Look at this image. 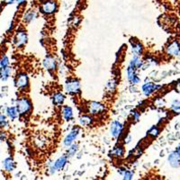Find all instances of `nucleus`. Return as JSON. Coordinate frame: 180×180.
I'll use <instances>...</instances> for the list:
<instances>
[{
	"label": "nucleus",
	"mask_w": 180,
	"mask_h": 180,
	"mask_svg": "<svg viewBox=\"0 0 180 180\" xmlns=\"http://www.w3.org/2000/svg\"><path fill=\"white\" fill-rule=\"evenodd\" d=\"M79 124L81 126H84V127H88V126H91L93 123H94V118L91 116V115H88V114H84L82 116L79 117Z\"/></svg>",
	"instance_id": "nucleus-18"
},
{
	"label": "nucleus",
	"mask_w": 180,
	"mask_h": 180,
	"mask_svg": "<svg viewBox=\"0 0 180 180\" xmlns=\"http://www.w3.org/2000/svg\"><path fill=\"white\" fill-rule=\"evenodd\" d=\"M176 151H177L178 152V154L180 155V144L178 145V148H177V150H176Z\"/></svg>",
	"instance_id": "nucleus-38"
},
{
	"label": "nucleus",
	"mask_w": 180,
	"mask_h": 180,
	"mask_svg": "<svg viewBox=\"0 0 180 180\" xmlns=\"http://www.w3.org/2000/svg\"><path fill=\"white\" fill-rule=\"evenodd\" d=\"M15 87L20 90V91H25L29 88V79L28 76L25 73H21L19 74L14 81Z\"/></svg>",
	"instance_id": "nucleus-3"
},
{
	"label": "nucleus",
	"mask_w": 180,
	"mask_h": 180,
	"mask_svg": "<svg viewBox=\"0 0 180 180\" xmlns=\"http://www.w3.org/2000/svg\"><path fill=\"white\" fill-rule=\"evenodd\" d=\"M131 44H132V51L133 55L141 57L143 53L142 44L138 41H132V39L131 40Z\"/></svg>",
	"instance_id": "nucleus-15"
},
{
	"label": "nucleus",
	"mask_w": 180,
	"mask_h": 180,
	"mask_svg": "<svg viewBox=\"0 0 180 180\" xmlns=\"http://www.w3.org/2000/svg\"><path fill=\"white\" fill-rule=\"evenodd\" d=\"M43 66L48 71L54 72L57 69V61L52 56H48L43 61Z\"/></svg>",
	"instance_id": "nucleus-11"
},
{
	"label": "nucleus",
	"mask_w": 180,
	"mask_h": 180,
	"mask_svg": "<svg viewBox=\"0 0 180 180\" xmlns=\"http://www.w3.org/2000/svg\"><path fill=\"white\" fill-rule=\"evenodd\" d=\"M4 2L6 4V5H12V4H14V3H17L18 2V0H4Z\"/></svg>",
	"instance_id": "nucleus-33"
},
{
	"label": "nucleus",
	"mask_w": 180,
	"mask_h": 180,
	"mask_svg": "<svg viewBox=\"0 0 180 180\" xmlns=\"http://www.w3.org/2000/svg\"><path fill=\"white\" fill-rule=\"evenodd\" d=\"M9 59L6 55H4L1 59V61H0V69H5L7 67H9Z\"/></svg>",
	"instance_id": "nucleus-26"
},
{
	"label": "nucleus",
	"mask_w": 180,
	"mask_h": 180,
	"mask_svg": "<svg viewBox=\"0 0 180 180\" xmlns=\"http://www.w3.org/2000/svg\"><path fill=\"white\" fill-rule=\"evenodd\" d=\"M79 131H80V129H79V127H76V128H74L73 130H71V131L66 135V137L64 138V141H63V145H64L66 148H70V147L73 144L74 141L78 138V136H79Z\"/></svg>",
	"instance_id": "nucleus-7"
},
{
	"label": "nucleus",
	"mask_w": 180,
	"mask_h": 180,
	"mask_svg": "<svg viewBox=\"0 0 180 180\" xmlns=\"http://www.w3.org/2000/svg\"><path fill=\"white\" fill-rule=\"evenodd\" d=\"M160 88V86H158V85H156V84H154V83H152V82H147V83H145V84L142 86L141 89H142L143 94H144L146 96H149V95H151L155 90H157L158 88Z\"/></svg>",
	"instance_id": "nucleus-14"
},
{
	"label": "nucleus",
	"mask_w": 180,
	"mask_h": 180,
	"mask_svg": "<svg viewBox=\"0 0 180 180\" xmlns=\"http://www.w3.org/2000/svg\"><path fill=\"white\" fill-rule=\"evenodd\" d=\"M35 16H36V14H35L34 11H29V12H27L25 14V15L23 17V20H24V22L26 23H31L32 21L34 20Z\"/></svg>",
	"instance_id": "nucleus-24"
},
{
	"label": "nucleus",
	"mask_w": 180,
	"mask_h": 180,
	"mask_svg": "<svg viewBox=\"0 0 180 180\" xmlns=\"http://www.w3.org/2000/svg\"><path fill=\"white\" fill-rule=\"evenodd\" d=\"M116 88V81L115 80H111L107 83V88L109 91H113Z\"/></svg>",
	"instance_id": "nucleus-31"
},
{
	"label": "nucleus",
	"mask_w": 180,
	"mask_h": 180,
	"mask_svg": "<svg viewBox=\"0 0 180 180\" xmlns=\"http://www.w3.org/2000/svg\"><path fill=\"white\" fill-rule=\"evenodd\" d=\"M1 71V74H0V78H1V81L2 82H5L8 80V79L10 78L11 76V73H12V69L10 67H7L5 69H2L0 70Z\"/></svg>",
	"instance_id": "nucleus-22"
},
{
	"label": "nucleus",
	"mask_w": 180,
	"mask_h": 180,
	"mask_svg": "<svg viewBox=\"0 0 180 180\" xmlns=\"http://www.w3.org/2000/svg\"><path fill=\"white\" fill-rule=\"evenodd\" d=\"M159 133H160V129H159L157 126L151 127V128L149 130V132H148V135H149V136H151L152 138L157 137V136L159 135Z\"/></svg>",
	"instance_id": "nucleus-28"
},
{
	"label": "nucleus",
	"mask_w": 180,
	"mask_h": 180,
	"mask_svg": "<svg viewBox=\"0 0 180 180\" xmlns=\"http://www.w3.org/2000/svg\"><path fill=\"white\" fill-rule=\"evenodd\" d=\"M27 33L24 30H19L14 37V43L16 48H23L27 43Z\"/></svg>",
	"instance_id": "nucleus-4"
},
{
	"label": "nucleus",
	"mask_w": 180,
	"mask_h": 180,
	"mask_svg": "<svg viewBox=\"0 0 180 180\" xmlns=\"http://www.w3.org/2000/svg\"><path fill=\"white\" fill-rule=\"evenodd\" d=\"M78 150H79V145L76 144V143H73V144L69 148V150H68V153H67V156H68L69 158L73 157L74 155H76Z\"/></svg>",
	"instance_id": "nucleus-25"
},
{
	"label": "nucleus",
	"mask_w": 180,
	"mask_h": 180,
	"mask_svg": "<svg viewBox=\"0 0 180 180\" xmlns=\"http://www.w3.org/2000/svg\"><path fill=\"white\" fill-rule=\"evenodd\" d=\"M131 115H132V118L134 122H138L139 119H140V116H141V114L138 111H132Z\"/></svg>",
	"instance_id": "nucleus-32"
},
{
	"label": "nucleus",
	"mask_w": 180,
	"mask_h": 180,
	"mask_svg": "<svg viewBox=\"0 0 180 180\" xmlns=\"http://www.w3.org/2000/svg\"><path fill=\"white\" fill-rule=\"evenodd\" d=\"M3 168L7 172H12L14 169V161L11 157L5 158L3 160Z\"/></svg>",
	"instance_id": "nucleus-19"
},
{
	"label": "nucleus",
	"mask_w": 180,
	"mask_h": 180,
	"mask_svg": "<svg viewBox=\"0 0 180 180\" xmlns=\"http://www.w3.org/2000/svg\"><path fill=\"white\" fill-rule=\"evenodd\" d=\"M132 177H133L132 172L126 170L125 173L123 175V180H132Z\"/></svg>",
	"instance_id": "nucleus-30"
},
{
	"label": "nucleus",
	"mask_w": 180,
	"mask_h": 180,
	"mask_svg": "<svg viewBox=\"0 0 180 180\" xmlns=\"http://www.w3.org/2000/svg\"><path fill=\"white\" fill-rule=\"evenodd\" d=\"M65 90L70 95H79L80 93V82L77 79H67L65 82Z\"/></svg>",
	"instance_id": "nucleus-2"
},
{
	"label": "nucleus",
	"mask_w": 180,
	"mask_h": 180,
	"mask_svg": "<svg viewBox=\"0 0 180 180\" xmlns=\"http://www.w3.org/2000/svg\"><path fill=\"white\" fill-rule=\"evenodd\" d=\"M131 140H132V137H131L130 135H128V136L124 139V143H126V144L130 143V142H131Z\"/></svg>",
	"instance_id": "nucleus-34"
},
{
	"label": "nucleus",
	"mask_w": 180,
	"mask_h": 180,
	"mask_svg": "<svg viewBox=\"0 0 180 180\" xmlns=\"http://www.w3.org/2000/svg\"><path fill=\"white\" fill-rule=\"evenodd\" d=\"M17 110L20 115L29 114L32 111V103L31 100L27 96H21L16 100Z\"/></svg>",
	"instance_id": "nucleus-1"
},
{
	"label": "nucleus",
	"mask_w": 180,
	"mask_h": 180,
	"mask_svg": "<svg viewBox=\"0 0 180 180\" xmlns=\"http://www.w3.org/2000/svg\"><path fill=\"white\" fill-rule=\"evenodd\" d=\"M129 66L132 67V69H134L135 70H138L143 66V61H142V60H141V58L139 56L133 55V57L132 58V60L130 61Z\"/></svg>",
	"instance_id": "nucleus-16"
},
{
	"label": "nucleus",
	"mask_w": 180,
	"mask_h": 180,
	"mask_svg": "<svg viewBox=\"0 0 180 180\" xmlns=\"http://www.w3.org/2000/svg\"><path fill=\"white\" fill-rule=\"evenodd\" d=\"M0 124H1V128H6L8 127V122H7V119H6V116L3 113H1L0 115Z\"/></svg>",
	"instance_id": "nucleus-29"
},
{
	"label": "nucleus",
	"mask_w": 180,
	"mask_h": 180,
	"mask_svg": "<svg viewBox=\"0 0 180 180\" xmlns=\"http://www.w3.org/2000/svg\"><path fill=\"white\" fill-rule=\"evenodd\" d=\"M25 2H26V0H18V2H17V3H18L19 5H23Z\"/></svg>",
	"instance_id": "nucleus-37"
},
{
	"label": "nucleus",
	"mask_w": 180,
	"mask_h": 180,
	"mask_svg": "<svg viewBox=\"0 0 180 180\" xmlns=\"http://www.w3.org/2000/svg\"><path fill=\"white\" fill-rule=\"evenodd\" d=\"M5 140V132H1V141H4Z\"/></svg>",
	"instance_id": "nucleus-36"
},
{
	"label": "nucleus",
	"mask_w": 180,
	"mask_h": 180,
	"mask_svg": "<svg viewBox=\"0 0 180 180\" xmlns=\"http://www.w3.org/2000/svg\"><path fill=\"white\" fill-rule=\"evenodd\" d=\"M104 108H105L104 104H103L102 103L96 102V101H92L88 104V111L92 115L100 114L101 113H103L104 111Z\"/></svg>",
	"instance_id": "nucleus-8"
},
{
	"label": "nucleus",
	"mask_w": 180,
	"mask_h": 180,
	"mask_svg": "<svg viewBox=\"0 0 180 180\" xmlns=\"http://www.w3.org/2000/svg\"><path fill=\"white\" fill-rule=\"evenodd\" d=\"M166 53L170 57H177L180 54V42L177 40L172 41L166 47Z\"/></svg>",
	"instance_id": "nucleus-6"
},
{
	"label": "nucleus",
	"mask_w": 180,
	"mask_h": 180,
	"mask_svg": "<svg viewBox=\"0 0 180 180\" xmlns=\"http://www.w3.org/2000/svg\"><path fill=\"white\" fill-rule=\"evenodd\" d=\"M68 156L67 155H62V156H61L59 159H57L56 160H55V162H53L51 165V167H50V171H51V174H54L56 171H58V170H61V169H62L63 168H64V166L67 164V162H68Z\"/></svg>",
	"instance_id": "nucleus-5"
},
{
	"label": "nucleus",
	"mask_w": 180,
	"mask_h": 180,
	"mask_svg": "<svg viewBox=\"0 0 180 180\" xmlns=\"http://www.w3.org/2000/svg\"><path fill=\"white\" fill-rule=\"evenodd\" d=\"M171 110L176 113H180V101L178 100H174L171 104Z\"/></svg>",
	"instance_id": "nucleus-27"
},
{
	"label": "nucleus",
	"mask_w": 180,
	"mask_h": 180,
	"mask_svg": "<svg viewBox=\"0 0 180 180\" xmlns=\"http://www.w3.org/2000/svg\"><path fill=\"white\" fill-rule=\"evenodd\" d=\"M169 163L172 168H179L180 167V155L177 151L169 153L168 158Z\"/></svg>",
	"instance_id": "nucleus-13"
},
{
	"label": "nucleus",
	"mask_w": 180,
	"mask_h": 180,
	"mask_svg": "<svg viewBox=\"0 0 180 180\" xmlns=\"http://www.w3.org/2000/svg\"><path fill=\"white\" fill-rule=\"evenodd\" d=\"M62 117L65 121H71L73 119V110L69 105H64L62 107Z\"/></svg>",
	"instance_id": "nucleus-17"
},
{
	"label": "nucleus",
	"mask_w": 180,
	"mask_h": 180,
	"mask_svg": "<svg viewBox=\"0 0 180 180\" xmlns=\"http://www.w3.org/2000/svg\"><path fill=\"white\" fill-rule=\"evenodd\" d=\"M65 101V95L62 93H56L52 95V103L56 106H61Z\"/></svg>",
	"instance_id": "nucleus-21"
},
{
	"label": "nucleus",
	"mask_w": 180,
	"mask_h": 180,
	"mask_svg": "<svg viewBox=\"0 0 180 180\" xmlns=\"http://www.w3.org/2000/svg\"><path fill=\"white\" fill-rule=\"evenodd\" d=\"M41 9L45 14H52L57 10V3L54 0H47L42 4Z\"/></svg>",
	"instance_id": "nucleus-9"
},
{
	"label": "nucleus",
	"mask_w": 180,
	"mask_h": 180,
	"mask_svg": "<svg viewBox=\"0 0 180 180\" xmlns=\"http://www.w3.org/2000/svg\"><path fill=\"white\" fill-rule=\"evenodd\" d=\"M123 130V126L120 122H118V121L112 122V123L110 125V133H111L112 137L118 138L122 134Z\"/></svg>",
	"instance_id": "nucleus-10"
},
{
	"label": "nucleus",
	"mask_w": 180,
	"mask_h": 180,
	"mask_svg": "<svg viewBox=\"0 0 180 180\" xmlns=\"http://www.w3.org/2000/svg\"><path fill=\"white\" fill-rule=\"evenodd\" d=\"M123 154H124V149L123 146H117L112 151V155L116 158H121L123 156Z\"/></svg>",
	"instance_id": "nucleus-23"
},
{
	"label": "nucleus",
	"mask_w": 180,
	"mask_h": 180,
	"mask_svg": "<svg viewBox=\"0 0 180 180\" xmlns=\"http://www.w3.org/2000/svg\"><path fill=\"white\" fill-rule=\"evenodd\" d=\"M176 91L180 93V81H178L176 85Z\"/></svg>",
	"instance_id": "nucleus-35"
},
{
	"label": "nucleus",
	"mask_w": 180,
	"mask_h": 180,
	"mask_svg": "<svg viewBox=\"0 0 180 180\" xmlns=\"http://www.w3.org/2000/svg\"><path fill=\"white\" fill-rule=\"evenodd\" d=\"M127 79L129 82L132 85H137L141 82V79L136 74V70L130 66H128L127 68Z\"/></svg>",
	"instance_id": "nucleus-12"
},
{
	"label": "nucleus",
	"mask_w": 180,
	"mask_h": 180,
	"mask_svg": "<svg viewBox=\"0 0 180 180\" xmlns=\"http://www.w3.org/2000/svg\"><path fill=\"white\" fill-rule=\"evenodd\" d=\"M6 114H7L8 118L10 120H13V121L17 119L18 116L20 115L16 106H9V107H7L6 108Z\"/></svg>",
	"instance_id": "nucleus-20"
}]
</instances>
